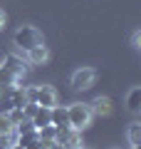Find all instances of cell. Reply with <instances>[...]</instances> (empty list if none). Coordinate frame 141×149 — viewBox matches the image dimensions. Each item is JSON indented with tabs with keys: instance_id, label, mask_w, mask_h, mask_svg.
Here are the masks:
<instances>
[{
	"instance_id": "obj_13",
	"label": "cell",
	"mask_w": 141,
	"mask_h": 149,
	"mask_svg": "<svg viewBox=\"0 0 141 149\" xmlns=\"http://www.w3.org/2000/svg\"><path fill=\"white\" fill-rule=\"evenodd\" d=\"M10 100H12V107H20V109H22V104H25V102H27V95H25V87H17V85H15V90H12Z\"/></svg>"
},
{
	"instance_id": "obj_24",
	"label": "cell",
	"mask_w": 141,
	"mask_h": 149,
	"mask_svg": "<svg viewBox=\"0 0 141 149\" xmlns=\"http://www.w3.org/2000/svg\"><path fill=\"white\" fill-rule=\"evenodd\" d=\"M10 149H22V147H20V144H10Z\"/></svg>"
},
{
	"instance_id": "obj_16",
	"label": "cell",
	"mask_w": 141,
	"mask_h": 149,
	"mask_svg": "<svg viewBox=\"0 0 141 149\" xmlns=\"http://www.w3.org/2000/svg\"><path fill=\"white\" fill-rule=\"evenodd\" d=\"M15 132L17 134H32V132H37V129H35V124H32L30 119H22L20 124H15Z\"/></svg>"
},
{
	"instance_id": "obj_20",
	"label": "cell",
	"mask_w": 141,
	"mask_h": 149,
	"mask_svg": "<svg viewBox=\"0 0 141 149\" xmlns=\"http://www.w3.org/2000/svg\"><path fill=\"white\" fill-rule=\"evenodd\" d=\"M12 90H15V85H0V97H10Z\"/></svg>"
},
{
	"instance_id": "obj_27",
	"label": "cell",
	"mask_w": 141,
	"mask_h": 149,
	"mask_svg": "<svg viewBox=\"0 0 141 149\" xmlns=\"http://www.w3.org/2000/svg\"><path fill=\"white\" fill-rule=\"evenodd\" d=\"M82 149H84V147H82Z\"/></svg>"
},
{
	"instance_id": "obj_9",
	"label": "cell",
	"mask_w": 141,
	"mask_h": 149,
	"mask_svg": "<svg viewBox=\"0 0 141 149\" xmlns=\"http://www.w3.org/2000/svg\"><path fill=\"white\" fill-rule=\"evenodd\" d=\"M89 109H92V114H102V117H106L111 112V100L109 97H97V100L89 104Z\"/></svg>"
},
{
	"instance_id": "obj_22",
	"label": "cell",
	"mask_w": 141,
	"mask_h": 149,
	"mask_svg": "<svg viewBox=\"0 0 141 149\" xmlns=\"http://www.w3.org/2000/svg\"><path fill=\"white\" fill-rule=\"evenodd\" d=\"M25 149H42V144H40V139H35V142H30Z\"/></svg>"
},
{
	"instance_id": "obj_6",
	"label": "cell",
	"mask_w": 141,
	"mask_h": 149,
	"mask_svg": "<svg viewBox=\"0 0 141 149\" xmlns=\"http://www.w3.org/2000/svg\"><path fill=\"white\" fill-rule=\"evenodd\" d=\"M0 65H3V67H5L8 72H12V74H15V77H17V80H20L22 74L27 72V60L17 57V55H8V57L3 60V62H0Z\"/></svg>"
},
{
	"instance_id": "obj_2",
	"label": "cell",
	"mask_w": 141,
	"mask_h": 149,
	"mask_svg": "<svg viewBox=\"0 0 141 149\" xmlns=\"http://www.w3.org/2000/svg\"><path fill=\"white\" fill-rule=\"evenodd\" d=\"M92 109H89V104H84V102H74V104L67 107V122L69 127L79 129L82 132L84 127H89V122H92Z\"/></svg>"
},
{
	"instance_id": "obj_25",
	"label": "cell",
	"mask_w": 141,
	"mask_h": 149,
	"mask_svg": "<svg viewBox=\"0 0 141 149\" xmlns=\"http://www.w3.org/2000/svg\"><path fill=\"white\" fill-rule=\"evenodd\" d=\"M42 149H50V147H42Z\"/></svg>"
},
{
	"instance_id": "obj_4",
	"label": "cell",
	"mask_w": 141,
	"mask_h": 149,
	"mask_svg": "<svg viewBox=\"0 0 141 149\" xmlns=\"http://www.w3.org/2000/svg\"><path fill=\"white\" fill-rule=\"evenodd\" d=\"M94 80H97V72H94L92 67H79V70H74L69 85H72V90L82 92V90H89V87L94 85Z\"/></svg>"
},
{
	"instance_id": "obj_18",
	"label": "cell",
	"mask_w": 141,
	"mask_h": 149,
	"mask_svg": "<svg viewBox=\"0 0 141 149\" xmlns=\"http://www.w3.org/2000/svg\"><path fill=\"white\" fill-rule=\"evenodd\" d=\"M37 102H25V104H22V114H25V119H32V114H35L37 112Z\"/></svg>"
},
{
	"instance_id": "obj_19",
	"label": "cell",
	"mask_w": 141,
	"mask_h": 149,
	"mask_svg": "<svg viewBox=\"0 0 141 149\" xmlns=\"http://www.w3.org/2000/svg\"><path fill=\"white\" fill-rule=\"evenodd\" d=\"M12 109V100L10 97H0V114H5L8 117V112Z\"/></svg>"
},
{
	"instance_id": "obj_1",
	"label": "cell",
	"mask_w": 141,
	"mask_h": 149,
	"mask_svg": "<svg viewBox=\"0 0 141 149\" xmlns=\"http://www.w3.org/2000/svg\"><path fill=\"white\" fill-rule=\"evenodd\" d=\"M45 40H42V32L37 30L35 25H20L15 30V35H12V45H15L20 52H27V50L37 47V45H42Z\"/></svg>"
},
{
	"instance_id": "obj_11",
	"label": "cell",
	"mask_w": 141,
	"mask_h": 149,
	"mask_svg": "<svg viewBox=\"0 0 141 149\" xmlns=\"http://www.w3.org/2000/svg\"><path fill=\"white\" fill-rule=\"evenodd\" d=\"M30 122L35 124V129H40V127H45V124H50V107H37V112L32 114Z\"/></svg>"
},
{
	"instance_id": "obj_7",
	"label": "cell",
	"mask_w": 141,
	"mask_h": 149,
	"mask_svg": "<svg viewBox=\"0 0 141 149\" xmlns=\"http://www.w3.org/2000/svg\"><path fill=\"white\" fill-rule=\"evenodd\" d=\"M50 124H52L55 129H64V127H69V122H67V107H62V104L50 107Z\"/></svg>"
},
{
	"instance_id": "obj_12",
	"label": "cell",
	"mask_w": 141,
	"mask_h": 149,
	"mask_svg": "<svg viewBox=\"0 0 141 149\" xmlns=\"http://www.w3.org/2000/svg\"><path fill=\"white\" fill-rule=\"evenodd\" d=\"M126 137H129V144H131V147H141V122H131Z\"/></svg>"
},
{
	"instance_id": "obj_5",
	"label": "cell",
	"mask_w": 141,
	"mask_h": 149,
	"mask_svg": "<svg viewBox=\"0 0 141 149\" xmlns=\"http://www.w3.org/2000/svg\"><path fill=\"white\" fill-rule=\"evenodd\" d=\"M35 102L40 107H55L57 104V92L50 85H35Z\"/></svg>"
},
{
	"instance_id": "obj_3",
	"label": "cell",
	"mask_w": 141,
	"mask_h": 149,
	"mask_svg": "<svg viewBox=\"0 0 141 149\" xmlns=\"http://www.w3.org/2000/svg\"><path fill=\"white\" fill-rule=\"evenodd\" d=\"M55 144L59 149H82V132L74 127H64V129H57L55 134Z\"/></svg>"
},
{
	"instance_id": "obj_14",
	"label": "cell",
	"mask_w": 141,
	"mask_h": 149,
	"mask_svg": "<svg viewBox=\"0 0 141 149\" xmlns=\"http://www.w3.org/2000/svg\"><path fill=\"white\" fill-rule=\"evenodd\" d=\"M15 132V124L5 117V114H0V137H8V134Z\"/></svg>"
},
{
	"instance_id": "obj_26",
	"label": "cell",
	"mask_w": 141,
	"mask_h": 149,
	"mask_svg": "<svg viewBox=\"0 0 141 149\" xmlns=\"http://www.w3.org/2000/svg\"><path fill=\"white\" fill-rule=\"evenodd\" d=\"M134 149H139V147H134Z\"/></svg>"
},
{
	"instance_id": "obj_15",
	"label": "cell",
	"mask_w": 141,
	"mask_h": 149,
	"mask_svg": "<svg viewBox=\"0 0 141 149\" xmlns=\"http://www.w3.org/2000/svg\"><path fill=\"white\" fill-rule=\"evenodd\" d=\"M0 85H17V77L12 72H8L3 65H0Z\"/></svg>"
},
{
	"instance_id": "obj_23",
	"label": "cell",
	"mask_w": 141,
	"mask_h": 149,
	"mask_svg": "<svg viewBox=\"0 0 141 149\" xmlns=\"http://www.w3.org/2000/svg\"><path fill=\"white\" fill-rule=\"evenodd\" d=\"M3 25H5V13L0 10V30H3Z\"/></svg>"
},
{
	"instance_id": "obj_17",
	"label": "cell",
	"mask_w": 141,
	"mask_h": 149,
	"mask_svg": "<svg viewBox=\"0 0 141 149\" xmlns=\"http://www.w3.org/2000/svg\"><path fill=\"white\" fill-rule=\"evenodd\" d=\"M8 119H10L12 124H20L22 119H25V114H22V109H20V107H12V109L8 112Z\"/></svg>"
},
{
	"instance_id": "obj_10",
	"label": "cell",
	"mask_w": 141,
	"mask_h": 149,
	"mask_svg": "<svg viewBox=\"0 0 141 149\" xmlns=\"http://www.w3.org/2000/svg\"><path fill=\"white\" fill-rule=\"evenodd\" d=\"M126 107H129V112H139L141 109V87H131L129 95H126Z\"/></svg>"
},
{
	"instance_id": "obj_21",
	"label": "cell",
	"mask_w": 141,
	"mask_h": 149,
	"mask_svg": "<svg viewBox=\"0 0 141 149\" xmlns=\"http://www.w3.org/2000/svg\"><path fill=\"white\" fill-rule=\"evenodd\" d=\"M131 42H134V47H141V45H139V42H141V32H139V30L131 35Z\"/></svg>"
},
{
	"instance_id": "obj_8",
	"label": "cell",
	"mask_w": 141,
	"mask_h": 149,
	"mask_svg": "<svg viewBox=\"0 0 141 149\" xmlns=\"http://www.w3.org/2000/svg\"><path fill=\"white\" fill-rule=\"evenodd\" d=\"M25 60H27L30 65H45L47 60H50V50H47V45L42 42V45H37V47L27 50V52H25Z\"/></svg>"
}]
</instances>
